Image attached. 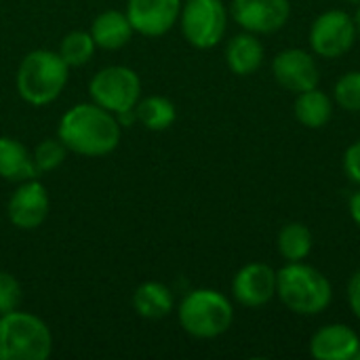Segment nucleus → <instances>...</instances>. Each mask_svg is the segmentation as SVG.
Instances as JSON below:
<instances>
[{
	"mask_svg": "<svg viewBox=\"0 0 360 360\" xmlns=\"http://www.w3.org/2000/svg\"><path fill=\"white\" fill-rule=\"evenodd\" d=\"M57 137L63 141L68 152L86 158H99L118 148L122 127L112 112L95 101L76 103L61 116Z\"/></svg>",
	"mask_w": 360,
	"mask_h": 360,
	"instance_id": "obj_1",
	"label": "nucleus"
},
{
	"mask_svg": "<svg viewBox=\"0 0 360 360\" xmlns=\"http://www.w3.org/2000/svg\"><path fill=\"white\" fill-rule=\"evenodd\" d=\"M276 295L293 314L316 316L329 308L333 300V287L329 278L314 266H308L306 262H293L285 264L276 272Z\"/></svg>",
	"mask_w": 360,
	"mask_h": 360,
	"instance_id": "obj_2",
	"label": "nucleus"
},
{
	"mask_svg": "<svg viewBox=\"0 0 360 360\" xmlns=\"http://www.w3.org/2000/svg\"><path fill=\"white\" fill-rule=\"evenodd\" d=\"M68 78H70V65L61 59L57 51L36 49L21 59L17 68L15 84L19 97L25 103L34 108H42L53 103L63 93Z\"/></svg>",
	"mask_w": 360,
	"mask_h": 360,
	"instance_id": "obj_3",
	"label": "nucleus"
},
{
	"mask_svg": "<svg viewBox=\"0 0 360 360\" xmlns=\"http://www.w3.org/2000/svg\"><path fill=\"white\" fill-rule=\"evenodd\" d=\"M181 329L196 340H215L234 323L232 302L217 289H192L177 306Z\"/></svg>",
	"mask_w": 360,
	"mask_h": 360,
	"instance_id": "obj_4",
	"label": "nucleus"
},
{
	"mask_svg": "<svg viewBox=\"0 0 360 360\" xmlns=\"http://www.w3.org/2000/svg\"><path fill=\"white\" fill-rule=\"evenodd\" d=\"M53 352V333L36 314L19 308L0 314V360H46Z\"/></svg>",
	"mask_w": 360,
	"mask_h": 360,
	"instance_id": "obj_5",
	"label": "nucleus"
},
{
	"mask_svg": "<svg viewBox=\"0 0 360 360\" xmlns=\"http://www.w3.org/2000/svg\"><path fill=\"white\" fill-rule=\"evenodd\" d=\"M177 23L194 49H213L226 36L228 8L224 0H184Z\"/></svg>",
	"mask_w": 360,
	"mask_h": 360,
	"instance_id": "obj_6",
	"label": "nucleus"
},
{
	"mask_svg": "<svg viewBox=\"0 0 360 360\" xmlns=\"http://www.w3.org/2000/svg\"><path fill=\"white\" fill-rule=\"evenodd\" d=\"M91 99L114 116L133 110L141 99V80L127 65H108L93 74L89 82Z\"/></svg>",
	"mask_w": 360,
	"mask_h": 360,
	"instance_id": "obj_7",
	"label": "nucleus"
},
{
	"mask_svg": "<svg viewBox=\"0 0 360 360\" xmlns=\"http://www.w3.org/2000/svg\"><path fill=\"white\" fill-rule=\"evenodd\" d=\"M308 38H310V46L314 55L325 57V59L344 57L359 38L354 17L340 8L325 11L310 25Z\"/></svg>",
	"mask_w": 360,
	"mask_h": 360,
	"instance_id": "obj_8",
	"label": "nucleus"
},
{
	"mask_svg": "<svg viewBox=\"0 0 360 360\" xmlns=\"http://www.w3.org/2000/svg\"><path fill=\"white\" fill-rule=\"evenodd\" d=\"M230 15L245 32L266 36L287 25L291 17V2L289 0H232Z\"/></svg>",
	"mask_w": 360,
	"mask_h": 360,
	"instance_id": "obj_9",
	"label": "nucleus"
},
{
	"mask_svg": "<svg viewBox=\"0 0 360 360\" xmlns=\"http://www.w3.org/2000/svg\"><path fill=\"white\" fill-rule=\"evenodd\" d=\"M51 211V198L44 184L36 179H27L17 184V190L11 194L6 205L8 221L17 230H36L40 228Z\"/></svg>",
	"mask_w": 360,
	"mask_h": 360,
	"instance_id": "obj_10",
	"label": "nucleus"
},
{
	"mask_svg": "<svg viewBox=\"0 0 360 360\" xmlns=\"http://www.w3.org/2000/svg\"><path fill=\"white\" fill-rule=\"evenodd\" d=\"M272 76L274 80L291 91L304 93L321 82V70L314 55L306 49H285L272 59Z\"/></svg>",
	"mask_w": 360,
	"mask_h": 360,
	"instance_id": "obj_11",
	"label": "nucleus"
},
{
	"mask_svg": "<svg viewBox=\"0 0 360 360\" xmlns=\"http://www.w3.org/2000/svg\"><path fill=\"white\" fill-rule=\"evenodd\" d=\"M184 0H127V17L135 34L158 38L179 21Z\"/></svg>",
	"mask_w": 360,
	"mask_h": 360,
	"instance_id": "obj_12",
	"label": "nucleus"
},
{
	"mask_svg": "<svg viewBox=\"0 0 360 360\" xmlns=\"http://www.w3.org/2000/svg\"><path fill=\"white\" fill-rule=\"evenodd\" d=\"M232 295L245 308H262L276 297V270L262 262L245 264L232 281Z\"/></svg>",
	"mask_w": 360,
	"mask_h": 360,
	"instance_id": "obj_13",
	"label": "nucleus"
},
{
	"mask_svg": "<svg viewBox=\"0 0 360 360\" xmlns=\"http://www.w3.org/2000/svg\"><path fill=\"white\" fill-rule=\"evenodd\" d=\"M359 348V333L342 323L321 327L310 340V354L316 360H354Z\"/></svg>",
	"mask_w": 360,
	"mask_h": 360,
	"instance_id": "obj_14",
	"label": "nucleus"
},
{
	"mask_svg": "<svg viewBox=\"0 0 360 360\" xmlns=\"http://www.w3.org/2000/svg\"><path fill=\"white\" fill-rule=\"evenodd\" d=\"M266 57V49L257 34L240 32L232 36L226 44V63L236 76H251L255 74Z\"/></svg>",
	"mask_w": 360,
	"mask_h": 360,
	"instance_id": "obj_15",
	"label": "nucleus"
},
{
	"mask_svg": "<svg viewBox=\"0 0 360 360\" xmlns=\"http://www.w3.org/2000/svg\"><path fill=\"white\" fill-rule=\"evenodd\" d=\"M89 32H91L97 49H103V51H118V49H122L124 44H129V40L135 34L127 13L116 11V8L99 13L93 19Z\"/></svg>",
	"mask_w": 360,
	"mask_h": 360,
	"instance_id": "obj_16",
	"label": "nucleus"
},
{
	"mask_svg": "<svg viewBox=\"0 0 360 360\" xmlns=\"http://www.w3.org/2000/svg\"><path fill=\"white\" fill-rule=\"evenodd\" d=\"M40 173L34 165L32 152L15 137H0V177L11 184L36 179Z\"/></svg>",
	"mask_w": 360,
	"mask_h": 360,
	"instance_id": "obj_17",
	"label": "nucleus"
},
{
	"mask_svg": "<svg viewBox=\"0 0 360 360\" xmlns=\"http://www.w3.org/2000/svg\"><path fill=\"white\" fill-rule=\"evenodd\" d=\"M133 310L148 321H160L167 319L173 308H175V297L173 291L158 281H148L141 283L135 293H133Z\"/></svg>",
	"mask_w": 360,
	"mask_h": 360,
	"instance_id": "obj_18",
	"label": "nucleus"
},
{
	"mask_svg": "<svg viewBox=\"0 0 360 360\" xmlns=\"http://www.w3.org/2000/svg\"><path fill=\"white\" fill-rule=\"evenodd\" d=\"M295 118L306 129H323L333 118V99L319 86L297 93L295 97Z\"/></svg>",
	"mask_w": 360,
	"mask_h": 360,
	"instance_id": "obj_19",
	"label": "nucleus"
},
{
	"mask_svg": "<svg viewBox=\"0 0 360 360\" xmlns=\"http://www.w3.org/2000/svg\"><path fill=\"white\" fill-rule=\"evenodd\" d=\"M314 247V236L312 230L302 224V221H289L278 230L276 236V249L281 253V257L287 264L293 262H306L308 255L312 253Z\"/></svg>",
	"mask_w": 360,
	"mask_h": 360,
	"instance_id": "obj_20",
	"label": "nucleus"
},
{
	"mask_svg": "<svg viewBox=\"0 0 360 360\" xmlns=\"http://www.w3.org/2000/svg\"><path fill=\"white\" fill-rule=\"evenodd\" d=\"M137 122L148 131H167L177 120V108L171 99L162 95H150L137 101L135 105Z\"/></svg>",
	"mask_w": 360,
	"mask_h": 360,
	"instance_id": "obj_21",
	"label": "nucleus"
},
{
	"mask_svg": "<svg viewBox=\"0 0 360 360\" xmlns=\"http://www.w3.org/2000/svg\"><path fill=\"white\" fill-rule=\"evenodd\" d=\"M97 51V44L91 36V32L84 30H74L70 34H65L59 42V55L61 59L70 65V68H80L84 63H89L93 59Z\"/></svg>",
	"mask_w": 360,
	"mask_h": 360,
	"instance_id": "obj_22",
	"label": "nucleus"
},
{
	"mask_svg": "<svg viewBox=\"0 0 360 360\" xmlns=\"http://www.w3.org/2000/svg\"><path fill=\"white\" fill-rule=\"evenodd\" d=\"M333 103H338L342 110L360 114V72L352 70L338 78L333 86Z\"/></svg>",
	"mask_w": 360,
	"mask_h": 360,
	"instance_id": "obj_23",
	"label": "nucleus"
},
{
	"mask_svg": "<svg viewBox=\"0 0 360 360\" xmlns=\"http://www.w3.org/2000/svg\"><path fill=\"white\" fill-rule=\"evenodd\" d=\"M68 156V148L63 146V141L59 137H46L42 139L34 152H32V158H34V165L38 169V173H49V171H55L57 167L63 165Z\"/></svg>",
	"mask_w": 360,
	"mask_h": 360,
	"instance_id": "obj_24",
	"label": "nucleus"
},
{
	"mask_svg": "<svg viewBox=\"0 0 360 360\" xmlns=\"http://www.w3.org/2000/svg\"><path fill=\"white\" fill-rule=\"evenodd\" d=\"M21 285L11 274L0 270V314H8L21 306Z\"/></svg>",
	"mask_w": 360,
	"mask_h": 360,
	"instance_id": "obj_25",
	"label": "nucleus"
},
{
	"mask_svg": "<svg viewBox=\"0 0 360 360\" xmlns=\"http://www.w3.org/2000/svg\"><path fill=\"white\" fill-rule=\"evenodd\" d=\"M342 167H344L346 177L360 188V139L352 141V143L346 148Z\"/></svg>",
	"mask_w": 360,
	"mask_h": 360,
	"instance_id": "obj_26",
	"label": "nucleus"
},
{
	"mask_svg": "<svg viewBox=\"0 0 360 360\" xmlns=\"http://www.w3.org/2000/svg\"><path fill=\"white\" fill-rule=\"evenodd\" d=\"M346 295H348V306H350L352 314L360 321V270L350 276Z\"/></svg>",
	"mask_w": 360,
	"mask_h": 360,
	"instance_id": "obj_27",
	"label": "nucleus"
},
{
	"mask_svg": "<svg viewBox=\"0 0 360 360\" xmlns=\"http://www.w3.org/2000/svg\"><path fill=\"white\" fill-rule=\"evenodd\" d=\"M348 211H350L352 221L360 228V190H356V192L350 196V200H348Z\"/></svg>",
	"mask_w": 360,
	"mask_h": 360,
	"instance_id": "obj_28",
	"label": "nucleus"
},
{
	"mask_svg": "<svg viewBox=\"0 0 360 360\" xmlns=\"http://www.w3.org/2000/svg\"><path fill=\"white\" fill-rule=\"evenodd\" d=\"M354 23H356V34H359V38H360V4H359L356 15H354Z\"/></svg>",
	"mask_w": 360,
	"mask_h": 360,
	"instance_id": "obj_29",
	"label": "nucleus"
},
{
	"mask_svg": "<svg viewBox=\"0 0 360 360\" xmlns=\"http://www.w3.org/2000/svg\"><path fill=\"white\" fill-rule=\"evenodd\" d=\"M346 2H350V4H360V0H346Z\"/></svg>",
	"mask_w": 360,
	"mask_h": 360,
	"instance_id": "obj_30",
	"label": "nucleus"
}]
</instances>
